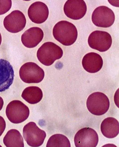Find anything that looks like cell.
Segmentation results:
<instances>
[{
    "label": "cell",
    "instance_id": "cell-1",
    "mask_svg": "<svg viewBox=\"0 0 119 147\" xmlns=\"http://www.w3.org/2000/svg\"><path fill=\"white\" fill-rule=\"evenodd\" d=\"M53 35L55 39L64 46H71L77 40L78 30L72 23L67 21H61L54 26Z\"/></svg>",
    "mask_w": 119,
    "mask_h": 147
},
{
    "label": "cell",
    "instance_id": "cell-2",
    "mask_svg": "<svg viewBox=\"0 0 119 147\" xmlns=\"http://www.w3.org/2000/svg\"><path fill=\"white\" fill-rule=\"evenodd\" d=\"M63 54V50L58 45L52 42H47L39 48L37 57L42 64L48 66L62 58Z\"/></svg>",
    "mask_w": 119,
    "mask_h": 147
},
{
    "label": "cell",
    "instance_id": "cell-3",
    "mask_svg": "<svg viewBox=\"0 0 119 147\" xmlns=\"http://www.w3.org/2000/svg\"><path fill=\"white\" fill-rule=\"evenodd\" d=\"M110 101L105 94L100 92H95L91 94L87 100L88 111L95 115H104L110 108Z\"/></svg>",
    "mask_w": 119,
    "mask_h": 147
},
{
    "label": "cell",
    "instance_id": "cell-4",
    "mask_svg": "<svg viewBox=\"0 0 119 147\" xmlns=\"http://www.w3.org/2000/svg\"><path fill=\"white\" fill-rule=\"evenodd\" d=\"M6 114L11 123L19 124L28 118L30 111L29 108L21 101L13 100L7 106Z\"/></svg>",
    "mask_w": 119,
    "mask_h": 147
},
{
    "label": "cell",
    "instance_id": "cell-5",
    "mask_svg": "<svg viewBox=\"0 0 119 147\" xmlns=\"http://www.w3.org/2000/svg\"><path fill=\"white\" fill-rule=\"evenodd\" d=\"M21 79L26 83H39L45 77V72L36 63L27 62L23 64L19 70Z\"/></svg>",
    "mask_w": 119,
    "mask_h": 147
},
{
    "label": "cell",
    "instance_id": "cell-6",
    "mask_svg": "<svg viewBox=\"0 0 119 147\" xmlns=\"http://www.w3.org/2000/svg\"><path fill=\"white\" fill-rule=\"evenodd\" d=\"M23 136L29 146L37 147L43 144L46 134L45 131L39 128L35 123L30 122L23 128Z\"/></svg>",
    "mask_w": 119,
    "mask_h": 147
},
{
    "label": "cell",
    "instance_id": "cell-7",
    "mask_svg": "<svg viewBox=\"0 0 119 147\" xmlns=\"http://www.w3.org/2000/svg\"><path fill=\"white\" fill-rule=\"evenodd\" d=\"M110 34L105 31L95 30L92 32L88 38V44L92 49L100 52H106L112 45Z\"/></svg>",
    "mask_w": 119,
    "mask_h": 147
},
{
    "label": "cell",
    "instance_id": "cell-8",
    "mask_svg": "<svg viewBox=\"0 0 119 147\" xmlns=\"http://www.w3.org/2000/svg\"><path fill=\"white\" fill-rule=\"evenodd\" d=\"M92 20L95 26L108 28L112 26L115 20L114 11L106 6L98 7L93 11Z\"/></svg>",
    "mask_w": 119,
    "mask_h": 147
},
{
    "label": "cell",
    "instance_id": "cell-9",
    "mask_svg": "<svg viewBox=\"0 0 119 147\" xmlns=\"http://www.w3.org/2000/svg\"><path fill=\"white\" fill-rule=\"evenodd\" d=\"M98 142V135L91 128H83L78 131L75 136L76 147H96Z\"/></svg>",
    "mask_w": 119,
    "mask_h": 147
},
{
    "label": "cell",
    "instance_id": "cell-10",
    "mask_svg": "<svg viewBox=\"0 0 119 147\" xmlns=\"http://www.w3.org/2000/svg\"><path fill=\"white\" fill-rule=\"evenodd\" d=\"M26 24L25 15L19 10L12 11L6 16L4 20L5 29L12 33H17L22 31Z\"/></svg>",
    "mask_w": 119,
    "mask_h": 147
},
{
    "label": "cell",
    "instance_id": "cell-11",
    "mask_svg": "<svg viewBox=\"0 0 119 147\" xmlns=\"http://www.w3.org/2000/svg\"><path fill=\"white\" fill-rule=\"evenodd\" d=\"M63 9L69 18L79 20L86 14L87 5L83 0H68L64 5Z\"/></svg>",
    "mask_w": 119,
    "mask_h": 147
},
{
    "label": "cell",
    "instance_id": "cell-12",
    "mask_svg": "<svg viewBox=\"0 0 119 147\" xmlns=\"http://www.w3.org/2000/svg\"><path fill=\"white\" fill-rule=\"evenodd\" d=\"M14 78L13 69L10 63L4 59H0V92L9 89Z\"/></svg>",
    "mask_w": 119,
    "mask_h": 147
},
{
    "label": "cell",
    "instance_id": "cell-13",
    "mask_svg": "<svg viewBox=\"0 0 119 147\" xmlns=\"http://www.w3.org/2000/svg\"><path fill=\"white\" fill-rule=\"evenodd\" d=\"M27 13L30 20L32 22L40 24L47 20L49 11L45 4L41 1H36L30 5Z\"/></svg>",
    "mask_w": 119,
    "mask_h": 147
},
{
    "label": "cell",
    "instance_id": "cell-14",
    "mask_svg": "<svg viewBox=\"0 0 119 147\" xmlns=\"http://www.w3.org/2000/svg\"><path fill=\"white\" fill-rule=\"evenodd\" d=\"M43 38V32L40 28L33 27L27 30L21 36L23 45L27 48L35 47Z\"/></svg>",
    "mask_w": 119,
    "mask_h": 147
},
{
    "label": "cell",
    "instance_id": "cell-15",
    "mask_svg": "<svg viewBox=\"0 0 119 147\" xmlns=\"http://www.w3.org/2000/svg\"><path fill=\"white\" fill-rule=\"evenodd\" d=\"M103 65V59L97 53H88L82 59V66L85 70L90 73L98 72L102 69Z\"/></svg>",
    "mask_w": 119,
    "mask_h": 147
},
{
    "label": "cell",
    "instance_id": "cell-16",
    "mask_svg": "<svg viewBox=\"0 0 119 147\" xmlns=\"http://www.w3.org/2000/svg\"><path fill=\"white\" fill-rule=\"evenodd\" d=\"M100 129L103 135L106 138H116L119 134V121L113 117L107 118L101 124Z\"/></svg>",
    "mask_w": 119,
    "mask_h": 147
},
{
    "label": "cell",
    "instance_id": "cell-17",
    "mask_svg": "<svg viewBox=\"0 0 119 147\" xmlns=\"http://www.w3.org/2000/svg\"><path fill=\"white\" fill-rule=\"evenodd\" d=\"M43 96L42 91L39 87L32 86L27 87L23 91L22 97L28 103L32 105L39 102Z\"/></svg>",
    "mask_w": 119,
    "mask_h": 147
},
{
    "label": "cell",
    "instance_id": "cell-18",
    "mask_svg": "<svg viewBox=\"0 0 119 147\" xmlns=\"http://www.w3.org/2000/svg\"><path fill=\"white\" fill-rule=\"evenodd\" d=\"M3 143L7 147H24L23 137L19 131L11 129L7 132L3 139Z\"/></svg>",
    "mask_w": 119,
    "mask_h": 147
},
{
    "label": "cell",
    "instance_id": "cell-19",
    "mask_svg": "<svg viewBox=\"0 0 119 147\" xmlns=\"http://www.w3.org/2000/svg\"><path fill=\"white\" fill-rule=\"evenodd\" d=\"M47 147H70V141L64 135L56 134L49 138L47 142Z\"/></svg>",
    "mask_w": 119,
    "mask_h": 147
},
{
    "label": "cell",
    "instance_id": "cell-20",
    "mask_svg": "<svg viewBox=\"0 0 119 147\" xmlns=\"http://www.w3.org/2000/svg\"><path fill=\"white\" fill-rule=\"evenodd\" d=\"M11 0H0V15L9 11L11 8Z\"/></svg>",
    "mask_w": 119,
    "mask_h": 147
},
{
    "label": "cell",
    "instance_id": "cell-21",
    "mask_svg": "<svg viewBox=\"0 0 119 147\" xmlns=\"http://www.w3.org/2000/svg\"><path fill=\"white\" fill-rule=\"evenodd\" d=\"M6 127V121L2 116H0V137L4 131Z\"/></svg>",
    "mask_w": 119,
    "mask_h": 147
},
{
    "label": "cell",
    "instance_id": "cell-22",
    "mask_svg": "<svg viewBox=\"0 0 119 147\" xmlns=\"http://www.w3.org/2000/svg\"><path fill=\"white\" fill-rule=\"evenodd\" d=\"M4 101L3 99L0 96V111L2 109L3 106Z\"/></svg>",
    "mask_w": 119,
    "mask_h": 147
},
{
    "label": "cell",
    "instance_id": "cell-23",
    "mask_svg": "<svg viewBox=\"0 0 119 147\" xmlns=\"http://www.w3.org/2000/svg\"><path fill=\"white\" fill-rule=\"evenodd\" d=\"M1 41H2V37H1V34L0 33V46L1 45Z\"/></svg>",
    "mask_w": 119,
    "mask_h": 147
}]
</instances>
